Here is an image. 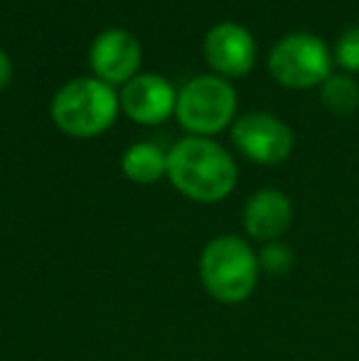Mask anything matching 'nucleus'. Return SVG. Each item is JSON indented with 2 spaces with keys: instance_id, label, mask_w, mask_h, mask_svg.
<instances>
[{
  "instance_id": "f257e3e1",
  "label": "nucleus",
  "mask_w": 359,
  "mask_h": 361,
  "mask_svg": "<svg viewBox=\"0 0 359 361\" xmlns=\"http://www.w3.org/2000/svg\"><path fill=\"white\" fill-rule=\"evenodd\" d=\"M168 177L185 197L195 202H219L236 187V165L221 145L209 138L180 140L168 152Z\"/></svg>"
},
{
  "instance_id": "f03ea898",
  "label": "nucleus",
  "mask_w": 359,
  "mask_h": 361,
  "mask_svg": "<svg viewBox=\"0 0 359 361\" xmlns=\"http://www.w3.org/2000/svg\"><path fill=\"white\" fill-rule=\"evenodd\" d=\"M259 253L241 236L212 238L200 256V278L207 293L224 305H239L251 298L259 283Z\"/></svg>"
},
{
  "instance_id": "7ed1b4c3",
  "label": "nucleus",
  "mask_w": 359,
  "mask_h": 361,
  "mask_svg": "<svg viewBox=\"0 0 359 361\" xmlns=\"http://www.w3.org/2000/svg\"><path fill=\"white\" fill-rule=\"evenodd\" d=\"M118 101L111 84L101 79H77L57 91L52 101V118L67 135L94 138L111 128Z\"/></svg>"
},
{
  "instance_id": "20e7f679",
  "label": "nucleus",
  "mask_w": 359,
  "mask_h": 361,
  "mask_svg": "<svg viewBox=\"0 0 359 361\" xmlns=\"http://www.w3.org/2000/svg\"><path fill=\"white\" fill-rule=\"evenodd\" d=\"M332 54L320 37L293 32L271 49L269 72L288 89H312L332 74Z\"/></svg>"
},
{
  "instance_id": "39448f33",
  "label": "nucleus",
  "mask_w": 359,
  "mask_h": 361,
  "mask_svg": "<svg viewBox=\"0 0 359 361\" xmlns=\"http://www.w3.org/2000/svg\"><path fill=\"white\" fill-rule=\"evenodd\" d=\"M236 111V94L219 76H197L192 79L178 96L175 114L182 128L190 133L212 135L229 126Z\"/></svg>"
},
{
  "instance_id": "423d86ee",
  "label": "nucleus",
  "mask_w": 359,
  "mask_h": 361,
  "mask_svg": "<svg viewBox=\"0 0 359 361\" xmlns=\"http://www.w3.org/2000/svg\"><path fill=\"white\" fill-rule=\"evenodd\" d=\"M234 145L249 160L261 165H278L293 152V130L271 114H246L231 130Z\"/></svg>"
},
{
  "instance_id": "0eeeda50",
  "label": "nucleus",
  "mask_w": 359,
  "mask_h": 361,
  "mask_svg": "<svg viewBox=\"0 0 359 361\" xmlns=\"http://www.w3.org/2000/svg\"><path fill=\"white\" fill-rule=\"evenodd\" d=\"M205 54L214 72L236 79V76L249 74L254 67L256 42L249 30L234 23H224L209 30L205 39Z\"/></svg>"
},
{
  "instance_id": "6e6552de",
  "label": "nucleus",
  "mask_w": 359,
  "mask_h": 361,
  "mask_svg": "<svg viewBox=\"0 0 359 361\" xmlns=\"http://www.w3.org/2000/svg\"><path fill=\"white\" fill-rule=\"evenodd\" d=\"M121 106L128 114V118L143 126H158L170 118L178 101H175L173 86L163 76L140 74L126 84L121 94Z\"/></svg>"
},
{
  "instance_id": "1a4fd4ad",
  "label": "nucleus",
  "mask_w": 359,
  "mask_h": 361,
  "mask_svg": "<svg viewBox=\"0 0 359 361\" xmlns=\"http://www.w3.org/2000/svg\"><path fill=\"white\" fill-rule=\"evenodd\" d=\"M140 67V44L126 30H106L91 47V69L106 84L130 81Z\"/></svg>"
},
{
  "instance_id": "9d476101",
  "label": "nucleus",
  "mask_w": 359,
  "mask_h": 361,
  "mask_svg": "<svg viewBox=\"0 0 359 361\" xmlns=\"http://www.w3.org/2000/svg\"><path fill=\"white\" fill-rule=\"evenodd\" d=\"M293 204L283 192L261 190L244 207V228L256 241L273 243L291 228Z\"/></svg>"
},
{
  "instance_id": "9b49d317",
  "label": "nucleus",
  "mask_w": 359,
  "mask_h": 361,
  "mask_svg": "<svg viewBox=\"0 0 359 361\" xmlns=\"http://www.w3.org/2000/svg\"><path fill=\"white\" fill-rule=\"evenodd\" d=\"M123 172L138 185H153L168 175V155L153 143H135L123 155Z\"/></svg>"
},
{
  "instance_id": "f8f14e48",
  "label": "nucleus",
  "mask_w": 359,
  "mask_h": 361,
  "mask_svg": "<svg viewBox=\"0 0 359 361\" xmlns=\"http://www.w3.org/2000/svg\"><path fill=\"white\" fill-rule=\"evenodd\" d=\"M320 99L332 114L352 116L359 109V84L350 74H330L322 81Z\"/></svg>"
},
{
  "instance_id": "ddd939ff",
  "label": "nucleus",
  "mask_w": 359,
  "mask_h": 361,
  "mask_svg": "<svg viewBox=\"0 0 359 361\" xmlns=\"http://www.w3.org/2000/svg\"><path fill=\"white\" fill-rule=\"evenodd\" d=\"M332 59H335V64H340L345 72H350V74L359 72V25L345 30V32L340 35V39H337V44H335V52H332Z\"/></svg>"
},
{
  "instance_id": "4468645a",
  "label": "nucleus",
  "mask_w": 359,
  "mask_h": 361,
  "mask_svg": "<svg viewBox=\"0 0 359 361\" xmlns=\"http://www.w3.org/2000/svg\"><path fill=\"white\" fill-rule=\"evenodd\" d=\"M259 266L261 271L266 273H273V276H283L293 268V253L288 246L283 243L273 241V243H266L264 251L259 253Z\"/></svg>"
},
{
  "instance_id": "2eb2a0df",
  "label": "nucleus",
  "mask_w": 359,
  "mask_h": 361,
  "mask_svg": "<svg viewBox=\"0 0 359 361\" xmlns=\"http://www.w3.org/2000/svg\"><path fill=\"white\" fill-rule=\"evenodd\" d=\"M10 72H13V67H10V59H8V54L0 49V91L8 86V81H10Z\"/></svg>"
}]
</instances>
